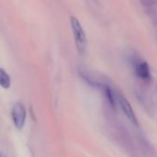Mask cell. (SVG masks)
<instances>
[{
	"instance_id": "obj_1",
	"label": "cell",
	"mask_w": 157,
	"mask_h": 157,
	"mask_svg": "<svg viewBox=\"0 0 157 157\" xmlns=\"http://www.w3.org/2000/svg\"><path fill=\"white\" fill-rule=\"evenodd\" d=\"M70 24L74 34V39H75L77 52L80 55H84L86 52V47H87V40H86V32L81 23L74 16L70 17Z\"/></svg>"
},
{
	"instance_id": "obj_2",
	"label": "cell",
	"mask_w": 157,
	"mask_h": 157,
	"mask_svg": "<svg viewBox=\"0 0 157 157\" xmlns=\"http://www.w3.org/2000/svg\"><path fill=\"white\" fill-rule=\"evenodd\" d=\"M78 75L80 78L90 87L96 88V89H102L104 85L109 83L108 80V77L102 75L95 74L92 71H89L85 68H79L77 70Z\"/></svg>"
},
{
	"instance_id": "obj_3",
	"label": "cell",
	"mask_w": 157,
	"mask_h": 157,
	"mask_svg": "<svg viewBox=\"0 0 157 157\" xmlns=\"http://www.w3.org/2000/svg\"><path fill=\"white\" fill-rule=\"evenodd\" d=\"M133 94L137 98L139 104L142 106L144 110L147 113V115L153 117L155 113V102L149 94V92L142 86H135L133 88Z\"/></svg>"
},
{
	"instance_id": "obj_4",
	"label": "cell",
	"mask_w": 157,
	"mask_h": 157,
	"mask_svg": "<svg viewBox=\"0 0 157 157\" xmlns=\"http://www.w3.org/2000/svg\"><path fill=\"white\" fill-rule=\"evenodd\" d=\"M116 97H117V102L121 106V109H122L124 115L127 117V119L136 127H139V122L137 120V117L132 109V105L128 101V99L125 98V96L119 90H116Z\"/></svg>"
},
{
	"instance_id": "obj_5",
	"label": "cell",
	"mask_w": 157,
	"mask_h": 157,
	"mask_svg": "<svg viewBox=\"0 0 157 157\" xmlns=\"http://www.w3.org/2000/svg\"><path fill=\"white\" fill-rule=\"evenodd\" d=\"M132 68L134 70L136 76L139 79H141L144 83H150L152 81L153 77H152L151 68L147 62H145L144 60H141L134 66H132Z\"/></svg>"
},
{
	"instance_id": "obj_6",
	"label": "cell",
	"mask_w": 157,
	"mask_h": 157,
	"mask_svg": "<svg viewBox=\"0 0 157 157\" xmlns=\"http://www.w3.org/2000/svg\"><path fill=\"white\" fill-rule=\"evenodd\" d=\"M12 119H13L15 126L18 130L23 128L25 120H26V110L22 104L17 103L14 105L13 109H12Z\"/></svg>"
},
{
	"instance_id": "obj_7",
	"label": "cell",
	"mask_w": 157,
	"mask_h": 157,
	"mask_svg": "<svg viewBox=\"0 0 157 157\" xmlns=\"http://www.w3.org/2000/svg\"><path fill=\"white\" fill-rule=\"evenodd\" d=\"M103 91L104 97L107 100L108 106L114 111H116L117 109V97H116V91L112 88V86L109 85V83L104 85V86L101 89Z\"/></svg>"
},
{
	"instance_id": "obj_8",
	"label": "cell",
	"mask_w": 157,
	"mask_h": 157,
	"mask_svg": "<svg viewBox=\"0 0 157 157\" xmlns=\"http://www.w3.org/2000/svg\"><path fill=\"white\" fill-rule=\"evenodd\" d=\"M137 140H138V143H139L141 148L143 149V151L144 152V154L147 156H156V152H155V148L151 145V144H149V142L143 135H137Z\"/></svg>"
},
{
	"instance_id": "obj_9",
	"label": "cell",
	"mask_w": 157,
	"mask_h": 157,
	"mask_svg": "<svg viewBox=\"0 0 157 157\" xmlns=\"http://www.w3.org/2000/svg\"><path fill=\"white\" fill-rule=\"evenodd\" d=\"M10 85H11V79L9 75L4 69L0 68V86L5 89H8L10 87Z\"/></svg>"
},
{
	"instance_id": "obj_10",
	"label": "cell",
	"mask_w": 157,
	"mask_h": 157,
	"mask_svg": "<svg viewBox=\"0 0 157 157\" xmlns=\"http://www.w3.org/2000/svg\"><path fill=\"white\" fill-rule=\"evenodd\" d=\"M144 11L148 17H150L152 18H156L157 17V9L155 6L145 7V8H144Z\"/></svg>"
},
{
	"instance_id": "obj_11",
	"label": "cell",
	"mask_w": 157,
	"mask_h": 157,
	"mask_svg": "<svg viewBox=\"0 0 157 157\" xmlns=\"http://www.w3.org/2000/svg\"><path fill=\"white\" fill-rule=\"evenodd\" d=\"M140 4L143 6V8L156 6L157 0H140Z\"/></svg>"
},
{
	"instance_id": "obj_12",
	"label": "cell",
	"mask_w": 157,
	"mask_h": 157,
	"mask_svg": "<svg viewBox=\"0 0 157 157\" xmlns=\"http://www.w3.org/2000/svg\"><path fill=\"white\" fill-rule=\"evenodd\" d=\"M156 39H157V31H156Z\"/></svg>"
}]
</instances>
